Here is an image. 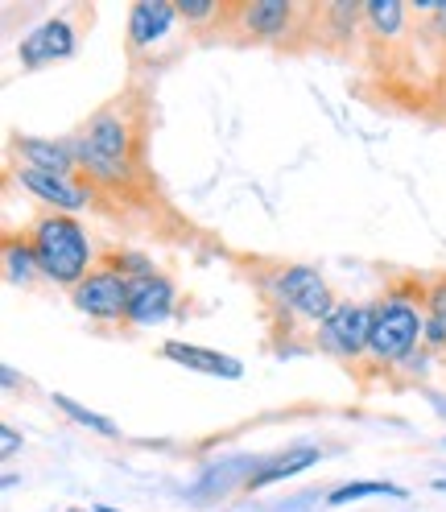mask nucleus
Returning a JSON list of instances; mask_svg holds the SVG:
<instances>
[{
	"label": "nucleus",
	"mask_w": 446,
	"mask_h": 512,
	"mask_svg": "<svg viewBox=\"0 0 446 512\" xmlns=\"http://www.w3.org/2000/svg\"><path fill=\"white\" fill-rule=\"evenodd\" d=\"M0 380H5V389H13V384H17V372H13L9 364H0Z\"/></svg>",
	"instance_id": "24"
},
{
	"label": "nucleus",
	"mask_w": 446,
	"mask_h": 512,
	"mask_svg": "<svg viewBox=\"0 0 446 512\" xmlns=\"http://www.w3.org/2000/svg\"><path fill=\"white\" fill-rule=\"evenodd\" d=\"M418 339H426V318L409 298H385L376 306L368 351L380 364H405L413 356V347H418Z\"/></svg>",
	"instance_id": "3"
},
{
	"label": "nucleus",
	"mask_w": 446,
	"mask_h": 512,
	"mask_svg": "<svg viewBox=\"0 0 446 512\" xmlns=\"http://www.w3.org/2000/svg\"><path fill=\"white\" fill-rule=\"evenodd\" d=\"M364 496H393V500H405V488L401 484H389V479H360V484H343L327 496L331 508H343L352 500H364Z\"/></svg>",
	"instance_id": "15"
},
{
	"label": "nucleus",
	"mask_w": 446,
	"mask_h": 512,
	"mask_svg": "<svg viewBox=\"0 0 446 512\" xmlns=\"http://www.w3.org/2000/svg\"><path fill=\"white\" fill-rule=\"evenodd\" d=\"M29 244L38 256V273L50 277L54 285H75L87 277L91 265V240L83 232V223L71 215H42L34 228H29Z\"/></svg>",
	"instance_id": "2"
},
{
	"label": "nucleus",
	"mask_w": 446,
	"mask_h": 512,
	"mask_svg": "<svg viewBox=\"0 0 446 512\" xmlns=\"http://www.w3.org/2000/svg\"><path fill=\"white\" fill-rule=\"evenodd\" d=\"M372 323H376V306L368 302H339L323 323H318V343L335 356L352 360L360 351H368L372 343Z\"/></svg>",
	"instance_id": "4"
},
{
	"label": "nucleus",
	"mask_w": 446,
	"mask_h": 512,
	"mask_svg": "<svg viewBox=\"0 0 446 512\" xmlns=\"http://www.w3.org/2000/svg\"><path fill=\"white\" fill-rule=\"evenodd\" d=\"M430 488H434V492H446V475H438V479H434V484H430Z\"/></svg>",
	"instance_id": "25"
},
{
	"label": "nucleus",
	"mask_w": 446,
	"mask_h": 512,
	"mask_svg": "<svg viewBox=\"0 0 446 512\" xmlns=\"http://www.w3.org/2000/svg\"><path fill=\"white\" fill-rule=\"evenodd\" d=\"M71 512H87V508H71Z\"/></svg>",
	"instance_id": "26"
},
{
	"label": "nucleus",
	"mask_w": 446,
	"mask_h": 512,
	"mask_svg": "<svg viewBox=\"0 0 446 512\" xmlns=\"http://www.w3.org/2000/svg\"><path fill=\"white\" fill-rule=\"evenodd\" d=\"M162 356L190 368V372H203V376H223V380H240L244 376V364L232 360V356H219L211 347H199V343H182V339H170L162 347Z\"/></svg>",
	"instance_id": "10"
},
{
	"label": "nucleus",
	"mask_w": 446,
	"mask_h": 512,
	"mask_svg": "<svg viewBox=\"0 0 446 512\" xmlns=\"http://www.w3.org/2000/svg\"><path fill=\"white\" fill-rule=\"evenodd\" d=\"M178 17V5H166V0H141L129 13V42L141 50V46H153L157 38L170 34V25Z\"/></svg>",
	"instance_id": "11"
},
{
	"label": "nucleus",
	"mask_w": 446,
	"mask_h": 512,
	"mask_svg": "<svg viewBox=\"0 0 446 512\" xmlns=\"http://www.w3.org/2000/svg\"><path fill=\"white\" fill-rule=\"evenodd\" d=\"M273 290L281 298L285 310H294L302 318H314V323H323V318L339 306L331 298V285L323 281V273L310 269V265H290V269H281L273 277Z\"/></svg>",
	"instance_id": "5"
},
{
	"label": "nucleus",
	"mask_w": 446,
	"mask_h": 512,
	"mask_svg": "<svg viewBox=\"0 0 446 512\" xmlns=\"http://www.w3.org/2000/svg\"><path fill=\"white\" fill-rule=\"evenodd\" d=\"M71 298L87 318H100V323L129 318V277L120 269H95L75 285Z\"/></svg>",
	"instance_id": "6"
},
{
	"label": "nucleus",
	"mask_w": 446,
	"mask_h": 512,
	"mask_svg": "<svg viewBox=\"0 0 446 512\" xmlns=\"http://www.w3.org/2000/svg\"><path fill=\"white\" fill-rule=\"evenodd\" d=\"M17 446H21L17 430H13V426H0V455H5V459H13V455H17Z\"/></svg>",
	"instance_id": "22"
},
{
	"label": "nucleus",
	"mask_w": 446,
	"mask_h": 512,
	"mask_svg": "<svg viewBox=\"0 0 446 512\" xmlns=\"http://www.w3.org/2000/svg\"><path fill=\"white\" fill-rule=\"evenodd\" d=\"M54 405H58L62 413H67L71 422H79L83 430L100 434V438H116V434H120V430H116V422H108L104 413H91V409H83V405H79L75 397H67V393H54Z\"/></svg>",
	"instance_id": "17"
},
{
	"label": "nucleus",
	"mask_w": 446,
	"mask_h": 512,
	"mask_svg": "<svg viewBox=\"0 0 446 512\" xmlns=\"http://www.w3.org/2000/svg\"><path fill=\"white\" fill-rule=\"evenodd\" d=\"M318 459H323V451H318V446H298V451H290V455H281V459L265 463L261 471H252L248 484H252V488H269V484H277V479H294L298 471L314 467Z\"/></svg>",
	"instance_id": "13"
},
{
	"label": "nucleus",
	"mask_w": 446,
	"mask_h": 512,
	"mask_svg": "<svg viewBox=\"0 0 446 512\" xmlns=\"http://www.w3.org/2000/svg\"><path fill=\"white\" fill-rule=\"evenodd\" d=\"M178 17L207 21V17H215V0H178Z\"/></svg>",
	"instance_id": "19"
},
{
	"label": "nucleus",
	"mask_w": 446,
	"mask_h": 512,
	"mask_svg": "<svg viewBox=\"0 0 446 512\" xmlns=\"http://www.w3.org/2000/svg\"><path fill=\"white\" fill-rule=\"evenodd\" d=\"M17 182L38 195L42 203L58 207V211H79L87 207V186H79L75 178H62V174H50V170H34V166H21L17 170Z\"/></svg>",
	"instance_id": "9"
},
{
	"label": "nucleus",
	"mask_w": 446,
	"mask_h": 512,
	"mask_svg": "<svg viewBox=\"0 0 446 512\" xmlns=\"http://www.w3.org/2000/svg\"><path fill=\"white\" fill-rule=\"evenodd\" d=\"M426 302H430V314L446 323V281H438V285H434V290L426 294Z\"/></svg>",
	"instance_id": "20"
},
{
	"label": "nucleus",
	"mask_w": 446,
	"mask_h": 512,
	"mask_svg": "<svg viewBox=\"0 0 446 512\" xmlns=\"http://www.w3.org/2000/svg\"><path fill=\"white\" fill-rule=\"evenodd\" d=\"M426 343L430 347H446V323H442V318H426Z\"/></svg>",
	"instance_id": "21"
},
{
	"label": "nucleus",
	"mask_w": 446,
	"mask_h": 512,
	"mask_svg": "<svg viewBox=\"0 0 446 512\" xmlns=\"http://www.w3.org/2000/svg\"><path fill=\"white\" fill-rule=\"evenodd\" d=\"M364 17H368V25L376 29L380 38H397V34H401V25H405L401 0H368V5H364Z\"/></svg>",
	"instance_id": "16"
},
{
	"label": "nucleus",
	"mask_w": 446,
	"mask_h": 512,
	"mask_svg": "<svg viewBox=\"0 0 446 512\" xmlns=\"http://www.w3.org/2000/svg\"><path fill=\"white\" fill-rule=\"evenodd\" d=\"M5 273H9V281H29L38 273V256H34V244L29 240H5Z\"/></svg>",
	"instance_id": "18"
},
{
	"label": "nucleus",
	"mask_w": 446,
	"mask_h": 512,
	"mask_svg": "<svg viewBox=\"0 0 446 512\" xmlns=\"http://www.w3.org/2000/svg\"><path fill=\"white\" fill-rule=\"evenodd\" d=\"M174 281L162 273H145L129 281V323L137 327H162L166 318L174 314Z\"/></svg>",
	"instance_id": "8"
},
{
	"label": "nucleus",
	"mask_w": 446,
	"mask_h": 512,
	"mask_svg": "<svg viewBox=\"0 0 446 512\" xmlns=\"http://www.w3.org/2000/svg\"><path fill=\"white\" fill-rule=\"evenodd\" d=\"M71 54H75V25L67 17L42 21L38 29H29V34L21 38V46H17V58L25 62L29 71L50 67V62H62V58H71Z\"/></svg>",
	"instance_id": "7"
},
{
	"label": "nucleus",
	"mask_w": 446,
	"mask_h": 512,
	"mask_svg": "<svg viewBox=\"0 0 446 512\" xmlns=\"http://www.w3.org/2000/svg\"><path fill=\"white\" fill-rule=\"evenodd\" d=\"M434 25H438V34L446 38V0H442V5H438V13H434Z\"/></svg>",
	"instance_id": "23"
},
{
	"label": "nucleus",
	"mask_w": 446,
	"mask_h": 512,
	"mask_svg": "<svg viewBox=\"0 0 446 512\" xmlns=\"http://www.w3.org/2000/svg\"><path fill=\"white\" fill-rule=\"evenodd\" d=\"M17 153L25 157V166H34V170H50L62 178H71V170H75V149L46 141V137H17Z\"/></svg>",
	"instance_id": "12"
},
{
	"label": "nucleus",
	"mask_w": 446,
	"mask_h": 512,
	"mask_svg": "<svg viewBox=\"0 0 446 512\" xmlns=\"http://www.w3.org/2000/svg\"><path fill=\"white\" fill-rule=\"evenodd\" d=\"M71 149L95 182L120 186L133 174V124L120 116V108L95 112Z\"/></svg>",
	"instance_id": "1"
},
{
	"label": "nucleus",
	"mask_w": 446,
	"mask_h": 512,
	"mask_svg": "<svg viewBox=\"0 0 446 512\" xmlns=\"http://www.w3.org/2000/svg\"><path fill=\"white\" fill-rule=\"evenodd\" d=\"M442 446H446V438H442Z\"/></svg>",
	"instance_id": "27"
},
{
	"label": "nucleus",
	"mask_w": 446,
	"mask_h": 512,
	"mask_svg": "<svg viewBox=\"0 0 446 512\" xmlns=\"http://www.w3.org/2000/svg\"><path fill=\"white\" fill-rule=\"evenodd\" d=\"M290 5L285 0H257V5L244 9V29L257 38H277L285 34V25H290Z\"/></svg>",
	"instance_id": "14"
}]
</instances>
